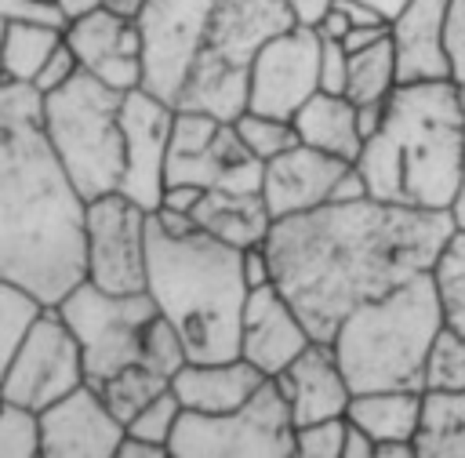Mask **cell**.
Returning a JSON list of instances; mask_svg holds the SVG:
<instances>
[{"instance_id": "cell-33", "label": "cell", "mask_w": 465, "mask_h": 458, "mask_svg": "<svg viewBox=\"0 0 465 458\" xmlns=\"http://www.w3.org/2000/svg\"><path fill=\"white\" fill-rule=\"evenodd\" d=\"M138 363H145L149 371L163 374L167 382L174 378V371H178L182 363H189L185 342H182V334L174 331V324H171L167 316L156 313V316L149 320V327H145V334H142V356H138Z\"/></svg>"}, {"instance_id": "cell-1", "label": "cell", "mask_w": 465, "mask_h": 458, "mask_svg": "<svg viewBox=\"0 0 465 458\" xmlns=\"http://www.w3.org/2000/svg\"><path fill=\"white\" fill-rule=\"evenodd\" d=\"M454 211H414L374 196L272 218L265 251L272 284L316 342L363 302L429 273L454 233Z\"/></svg>"}, {"instance_id": "cell-44", "label": "cell", "mask_w": 465, "mask_h": 458, "mask_svg": "<svg viewBox=\"0 0 465 458\" xmlns=\"http://www.w3.org/2000/svg\"><path fill=\"white\" fill-rule=\"evenodd\" d=\"M360 196H367V185H363V174L356 171V164H349V167L341 171V178L334 182L331 200H334V204H345V200H360Z\"/></svg>"}, {"instance_id": "cell-25", "label": "cell", "mask_w": 465, "mask_h": 458, "mask_svg": "<svg viewBox=\"0 0 465 458\" xmlns=\"http://www.w3.org/2000/svg\"><path fill=\"white\" fill-rule=\"evenodd\" d=\"M418 458H465V389H421Z\"/></svg>"}, {"instance_id": "cell-31", "label": "cell", "mask_w": 465, "mask_h": 458, "mask_svg": "<svg viewBox=\"0 0 465 458\" xmlns=\"http://www.w3.org/2000/svg\"><path fill=\"white\" fill-rule=\"evenodd\" d=\"M40 309H44V302L33 291H25L22 284L0 280V374H4L7 360L15 356L29 324L40 316Z\"/></svg>"}, {"instance_id": "cell-42", "label": "cell", "mask_w": 465, "mask_h": 458, "mask_svg": "<svg viewBox=\"0 0 465 458\" xmlns=\"http://www.w3.org/2000/svg\"><path fill=\"white\" fill-rule=\"evenodd\" d=\"M200 196H203V185H193V182H171V185H163L160 207H163V211H174V214H193V207H196Z\"/></svg>"}, {"instance_id": "cell-18", "label": "cell", "mask_w": 465, "mask_h": 458, "mask_svg": "<svg viewBox=\"0 0 465 458\" xmlns=\"http://www.w3.org/2000/svg\"><path fill=\"white\" fill-rule=\"evenodd\" d=\"M312 342L302 316L291 309L276 284L247 291L240 316V356L254 363L265 378H276L305 345Z\"/></svg>"}, {"instance_id": "cell-50", "label": "cell", "mask_w": 465, "mask_h": 458, "mask_svg": "<svg viewBox=\"0 0 465 458\" xmlns=\"http://www.w3.org/2000/svg\"><path fill=\"white\" fill-rule=\"evenodd\" d=\"M54 7H58V15L65 22H73V18H80V15L94 11V7H105V0H54Z\"/></svg>"}, {"instance_id": "cell-6", "label": "cell", "mask_w": 465, "mask_h": 458, "mask_svg": "<svg viewBox=\"0 0 465 458\" xmlns=\"http://www.w3.org/2000/svg\"><path fill=\"white\" fill-rule=\"evenodd\" d=\"M440 327L443 313L432 273H418L356 305L331 334V349L352 393L421 389L425 353Z\"/></svg>"}, {"instance_id": "cell-45", "label": "cell", "mask_w": 465, "mask_h": 458, "mask_svg": "<svg viewBox=\"0 0 465 458\" xmlns=\"http://www.w3.org/2000/svg\"><path fill=\"white\" fill-rule=\"evenodd\" d=\"M341 458H374V440L345 418V440H341Z\"/></svg>"}, {"instance_id": "cell-30", "label": "cell", "mask_w": 465, "mask_h": 458, "mask_svg": "<svg viewBox=\"0 0 465 458\" xmlns=\"http://www.w3.org/2000/svg\"><path fill=\"white\" fill-rule=\"evenodd\" d=\"M232 127H236L240 142L247 145V153H251L254 160H262V164L272 160V156H280L283 149L298 145V131H294V124L283 120V116H269V113L243 109V113L232 120Z\"/></svg>"}, {"instance_id": "cell-27", "label": "cell", "mask_w": 465, "mask_h": 458, "mask_svg": "<svg viewBox=\"0 0 465 458\" xmlns=\"http://www.w3.org/2000/svg\"><path fill=\"white\" fill-rule=\"evenodd\" d=\"M429 273L436 284L443 327H450L465 338V225H454V233L440 247Z\"/></svg>"}, {"instance_id": "cell-36", "label": "cell", "mask_w": 465, "mask_h": 458, "mask_svg": "<svg viewBox=\"0 0 465 458\" xmlns=\"http://www.w3.org/2000/svg\"><path fill=\"white\" fill-rule=\"evenodd\" d=\"M341 440H345V414L294 425L298 458H341Z\"/></svg>"}, {"instance_id": "cell-51", "label": "cell", "mask_w": 465, "mask_h": 458, "mask_svg": "<svg viewBox=\"0 0 465 458\" xmlns=\"http://www.w3.org/2000/svg\"><path fill=\"white\" fill-rule=\"evenodd\" d=\"M360 4H367V7H374L385 22H392V15H400V7L407 4V0H360Z\"/></svg>"}, {"instance_id": "cell-7", "label": "cell", "mask_w": 465, "mask_h": 458, "mask_svg": "<svg viewBox=\"0 0 465 458\" xmlns=\"http://www.w3.org/2000/svg\"><path fill=\"white\" fill-rule=\"evenodd\" d=\"M127 91L102 84L91 73H76L51 95H40L44 134L84 200L116 193L124 174V127L120 105Z\"/></svg>"}, {"instance_id": "cell-21", "label": "cell", "mask_w": 465, "mask_h": 458, "mask_svg": "<svg viewBox=\"0 0 465 458\" xmlns=\"http://www.w3.org/2000/svg\"><path fill=\"white\" fill-rule=\"evenodd\" d=\"M265 374L247 363L243 356L232 360H189L174 371L171 389L182 403V411H200V414H222L240 403H247Z\"/></svg>"}, {"instance_id": "cell-38", "label": "cell", "mask_w": 465, "mask_h": 458, "mask_svg": "<svg viewBox=\"0 0 465 458\" xmlns=\"http://www.w3.org/2000/svg\"><path fill=\"white\" fill-rule=\"evenodd\" d=\"M345 80H349V51H345V44L320 36V91L345 95Z\"/></svg>"}, {"instance_id": "cell-53", "label": "cell", "mask_w": 465, "mask_h": 458, "mask_svg": "<svg viewBox=\"0 0 465 458\" xmlns=\"http://www.w3.org/2000/svg\"><path fill=\"white\" fill-rule=\"evenodd\" d=\"M0 36H4V22H0Z\"/></svg>"}, {"instance_id": "cell-19", "label": "cell", "mask_w": 465, "mask_h": 458, "mask_svg": "<svg viewBox=\"0 0 465 458\" xmlns=\"http://www.w3.org/2000/svg\"><path fill=\"white\" fill-rule=\"evenodd\" d=\"M345 167H349V160L298 142L262 164V200L272 218L312 211L331 200V189Z\"/></svg>"}, {"instance_id": "cell-32", "label": "cell", "mask_w": 465, "mask_h": 458, "mask_svg": "<svg viewBox=\"0 0 465 458\" xmlns=\"http://www.w3.org/2000/svg\"><path fill=\"white\" fill-rule=\"evenodd\" d=\"M421 389H465V338L440 327L421 367Z\"/></svg>"}, {"instance_id": "cell-12", "label": "cell", "mask_w": 465, "mask_h": 458, "mask_svg": "<svg viewBox=\"0 0 465 458\" xmlns=\"http://www.w3.org/2000/svg\"><path fill=\"white\" fill-rule=\"evenodd\" d=\"M145 222L149 211L124 193L84 204V276L102 291H145Z\"/></svg>"}, {"instance_id": "cell-37", "label": "cell", "mask_w": 465, "mask_h": 458, "mask_svg": "<svg viewBox=\"0 0 465 458\" xmlns=\"http://www.w3.org/2000/svg\"><path fill=\"white\" fill-rule=\"evenodd\" d=\"M80 73V62H76V55H73V47L65 44V36H62V44L47 55V62L40 65V73L33 76V91L36 95H51V91H58L62 84H69L73 76Z\"/></svg>"}, {"instance_id": "cell-10", "label": "cell", "mask_w": 465, "mask_h": 458, "mask_svg": "<svg viewBox=\"0 0 465 458\" xmlns=\"http://www.w3.org/2000/svg\"><path fill=\"white\" fill-rule=\"evenodd\" d=\"M84 382V356L69 324L54 305H44L0 374V396L40 414Z\"/></svg>"}, {"instance_id": "cell-41", "label": "cell", "mask_w": 465, "mask_h": 458, "mask_svg": "<svg viewBox=\"0 0 465 458\" xmlns=\"http://www.w3.org/2000/svg\"><path fill=\"white\" fill-rule=\"evenodd\" d=\"M240 269H243V284L247 291L251 287H262V284H272V265H269V251L265 244H251L240 251Z\"/></svg>"}, {"instance_id": "cell-5", "label": "cell", "mask_w": 465, "mask_h": 458, "mask_svg": "<svg viewBox=\"0 0 465 458\" xmlns=\"http://www.w3.org/2000/svg\"><path fill=\"white\" fill-rule=\"evenodd\" d=\"M240 251L196 229L189 214L149 211L145 294L174 324L189 360L240 356V316L247 302Z\"/></svg>"}, {"instance_id": "cell-26", "label": "cell", "mask_w": 465, "mask_h": 458, "mask_svg": "<svg viewBox=\"0 0 465 458\" xmlns=\"http://www.w3.org/2000/svg\"><path fill=\"white\" fill-rule=\"evenodd\" d=\"M62 44V25L51 22H7L0 36V80L33 84L47 55Z\"/></svg>"}, {"instance_id": "cell-29", "label": "cell", "mask_w": 465, "mask_h": 458, "mask_svg": "<svg viewBox=\"0 0 465 458\" xmlns=\"http://www.w3.org/2000/svg\"><path fill=\"white\" fill-rule=\"evenodd\" d=\"M171 382L163 378V374H156V371H149L145 363H131V367H124V371H116L113 378H105L102 385H94L98 393H102V400L109 403V411L127 425V418L134 414V411H142L156 393H163Z\"/></svg>"}, {"instance_id": "cell-13", "label": "cell", "mask_w": 465, "mask_h": 458, "mask_svg": "<svg viewBox=\"0 0 465 458\" xmlns=\"http://www.w3.org/2000/svg\"><path fill=\"white\" fill-rule=\"evenodd\" d=\"M320 91V33L294 22L269 36L247 76V109L291 120L305 98Z\"/></svg>"}, {"instance_id": "cell-2", "label": "cell", "mask_w": 465, "mask_h": 458, "mask_svg": "<svg viewBox=\"0 0 465 458\" xmlns=\"http://www.w3.org/2000/svg\"><path fill=\"white\" fill-rule=\"evenodd\" d=\"M84 204L44 134L40 95L0 80V280L44 305L80 284Z\"/></svg>"}, {"instance_id": "cell-11", "label": "cell", "mask_w": 465, "mask_h": 458, "mask_svg": "<svg viewBox=\"0 0 465 458\" xmlns=\"http://www.w3.org/2000/svg\"><path fill=\"white\" fill-rule=\"evenodd\" d=\"M171 182L254 193L262 189V160L247 153L232 120L182 109L174 113L171 145H167V185Z\"/></svg>"}, {"instance_id": "cell-4", "label": "cell", "mask_w": 465, "mask_h": 458, "mask_svg": "<svg viewBox=\"0 0 465 458\" xmlns=\"http://www.w3.org/2000/svg\"><path fill=\"white\" fill-rule=\"evenodd\" d=\"M367 196L414 211H454L465 185V95L454 76L396 84L356 156Z\"/></svg>"}, {"instance_id": "cell-52", "label": "cell", "mask_w": 465, "mask_h": 458, "mask_svg": "<svg viewBox=\"0 0 465 458\" xmlns=\"http://www.w3.org/2000/svg\"><path fill=\"white\" fill-rule=\"evenodd\" d=\"M40 4H54V0H40Z\"/></svg>"}, {"instance_id": "cell-23", "label": "cell", "mask_w": 465, "mask_h": 458, "mask_svg": "<svg viewBox=\"0 0 465 458\" xmlns=\"http://www.w3.org/2000/svg\"><path fill=\"white\" fill-rule=\"evenodd\" d=\"M298 142L341 156L349 164H356L360 149H363V134L356 127V105L345 95H331V91H316L312 98L302 102V109L291 116Z\"/></svg>"}, {"instance_id": "cell-22", "label": "cell", "mask_w": 465, "mask_h": 458, "mask_svg": "<svg viewBox=\"0 0 465 458\" xmlns=\"http://www.w3.org/2000/svg\"><path fill=\"white\" fill-rule=\"evenodd\" d=\"M193 225L211 233L222 244L232 247H251L265 244L272 214L262 200V189L254 193H232V189H203V196L193 207Z\"/></svg>"}, {"instance_id": "cell-34", "label": "cell", "mask_w": 465, "mask_h": 458, "mask_svg": "<svg viewBox=\"0 0 465 458\" xmlns=\"http://www.w3.org/2000/svg\"><path fill=\"white\" fill-rule=\"evenodd\" d=\"M40 454V414L0 396V458Z\"/></svg>"}, {"instance_id": "cell-15", "label": "cell", "mask_w": 465, "mask_h": 458, "mask_svg": "<svg viewBox=\"0 0 465 458\" xmlns=\"http://www.w3.org/2000/svg\"><path fill=\"white\" fill-rule=\"evenodd\" d=\"M120 440L124 422L91 382L40 411V454L47 458H113Z\"/></svg>"}, {"instance_id": "cell-28", "label": "cell", "mask_w": 465, "mask_h": 458, "mask_svg": "<svg viewBox=\"0 0 465 458\" xmlns=\"http://www.w3.org/2000/svg\"><path fill=\"white\" fill-rule=\"evenodd\" d=\"M396 58H392V44L389 36L363 47V51H349V80H345V98L352 105H367V102H385L396 87Z\"/></svg>"}, {"instance_id": "cell-8", "label": "cell", "mask_w": 465, "mask_h": 458, "mask_svg": "<svg viewBox=\"0 0 465 458\" xmlns=\"http://www.w3.org/2000/svg\"><path fill=\"white\" fill-rule=\"evenodd\" d=\"M174 458H287L294 454V422L272 378L222 414L182 411L167 440Z\"/></svg>"}, {"instance_id": "cell-14", "label": "cell", "mask_w": 465, "mask_h": 458, "mask_svg": "<svg viewBox=\"0 0 465 458\" xmlns=\"http://www.w3.org/2000/svg\"><path fill=\"white\" fill-rule=\"evenodd\" d=\"M120 127H124V174L116 193H124L145 211H156L167 185V145H171L174 109L156 95H149L145 87H134L124 95Z\"/></svg>"}, {"instance_id": "cell-40", "label": "cell", "mask_w": 465, "mask_h": 458, "mask_svg": "<svg viewBox=\"0 0 465 458\" xmlns=\"http://www.w3.org/2000/svg\"><path fill=\"white\" fill-rule=\"evenodd\" d=\"M0 22H51L65 29V18L58 15L54 4H40V0H0Z\"/></svg>"}, {"instance_id": "cell-17", "label": "cell", "mask_w": 465, "mask_h": 458, "mask_svg": "<svg viewBox=\"0 0 465 458\" xmlns=\"http://www.w3.org/2000/svg\"><path fill=\"white\" fill-rule=\"evenodd\" d=\"M450 4L454 0H407L389 22V44L396 58V80H447L450 58Z\"/></svg>"}, {"instance_id": "cell-43", "label": "cell", "mask_w": 465, "mask_h": 458, "mask_svg": "<svg viewBox=\"0 0 465 458\" xmlns=\"http://www.w3.org/2000/svg\"><path fill=\"white\" fill-rule=\"evenodd\" d=\"M385 36H389V22H371V25H349L341 44H345V51H363V47L385 40Z\"/></svg>"}, {"instance_id": "cell-3", "label": "cell", "mask_w": 465, "mask_h": 458, "mask_svg": "<svg viewBox=\"0 0 465 458\" xmlns=\"http://www.w3.org/2000/svg\"><path fill=\"white\" fill-rule=\"evenodd\" d=\"M142 84L174 113L236 120L258 47L294 25L283 0H145L138 11Z\"/></svg>"}, {"instance_id": "cell-24", "label": "cell", "mask_w": 465, "mask_h": 458, "mask_svg": "<svg viewBox=\"0 0 465 458\" xmlns=\"http://www.w3.org/2000/svg\"><path fill=\"white\" fill-rule=\"evenodd\" d=\"M421 414V389H371L352 393L345 418L356 422L374 443L381 440H414Z\"/></svg>"}, {"instance_id": "cell-49", "label": "cell", "mask_w": 465, "mask_h": 458, "mask_svg": "<svg viewBox=\"0 0 465 458\" xmlns=\"http://www.w3.org/2000/svg\"><path fill=\"white\" fill-rule=\"evenodd\" d=\"M374 458H418L414 440H381L374 443Z\"/></svg>"}, {"instance_id": "cell-35", "label": "cell", "mask_w": 465, "mask_h": 458, "mask_svg": "<svg viewBox=\"0 0 465 458\" xmlns=\"http://www.w3.org/2000/svg\"><path fill=\"white\" fill-rule=\"evenodd\" d=\"M178 414H182V403H178L174 389L167 385V389H163V393H156L142 411H134V414L127 418L124 433H131V436H138V440H149V443H163V447H167V440H171V433H174Z\"/></svg>"}, {"instance_id": "cell-9", "label": "cell", "mask_w": 465, "mask_h": 458, "mask_svg": "<svg viewBox=\"0 0 465 458\" xmlns=\"http://www.w3.org/2000/svg\"><path fill=\"white\" fill-rule=\"evenodd\" d=\"M58 316L69 324L80 356H84V374L91 385H102L116 371L138 363L142 356V334L149 320L156 316V305L145 291L116 294L102 291L87 276L73 284L58 302Z\"/></svg>"}, {"instance_id": "cell-48", "label": "cell", "mask_w": 465, "mask_h": 458, "mask_svg": "<svg viewBox=\"0 0 465 458\" xmlns=\"http://www.w3.org/2000/svg\"><path fill=\"white\" fill-rule=\"evenodd\" d=\"M287 7H291V15H294V22H305V25H312L323 11H327V4L331 0H283Z\"/></svg>"}, {"instance_id": "cell-47", "label": "cell", "mask_w": 465, "mask_h": 458, "mask_svg": "<svg viewBox=\"0 0 465 458\" xmlns=\"http://www.w3.org/2000/svg\"><path fill=\"white\" fill-rule=\"evenodd\" d=\"M312 29H316L320 36H327V40H341V36L349 33V15H345V11H338L334 4H327V11L312 22Z\"/></svg>"}, {"instance_id": "cell-20", "label": "cell", "mask_w": 465, "mask_h": 458, "mask_svg": "<svg viewBox=\"0 0 465 458\" xmlns=\"http://www.w3.org/2000/svg\"><path fill=\"white\" fill-rule=\"evenodd\" d=\"M272 382H276L294 425L320 422V418H338V414H345L349 396H352L331 342H316V338Z\"/></svg>"}, {"instance_id": "cell-39", "label": "cell", "mask_w": 465, "mask_h": 458, "mask_svg": "<svg viewBox=\"0 0 465 458\" xmlns=\"http://www.w3.org/2000/svg\"><path fill=\"white\" fill-rule=\"evenodd\" d=\"M450 58H454V80L465 95V0L450 4ZM454 222L465 225V185H461V196L454 204Z\"/></svg>"}, {"instance_id": "cell-16", "label": "cell", "mask_w": 465, "mask_h": 458, "mask_svg": "<svg viewBox=\"0 0 465 458\" xmlns=\"http://www.w3.org/2000/svg\"><path fill=\"white\" fill-rule=\"evenodd\" d=\"M84 73L98 76L116 91H134L142 84V36L138 22L116 15L113 7H94L62 29Z\"/></svg>"}, {"instance_id": "cell-46", "label": "cell", "mask_w": 465, "mask_h": 458, "mask_svg": "<svg viewBox=\"0 0 465 458\" xmlns=\"http://www.w3.org/2000/svg\"><path fill=\"white\" fill-rule=\"evenodd\" d=\"M171 451L163 443H149V440H138L131 433H124L120 447H116V458H167Z\"/></svg>"}]
</instances>
